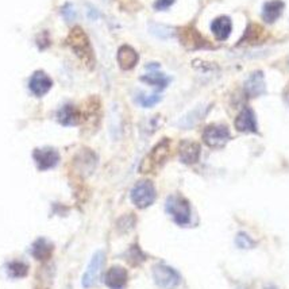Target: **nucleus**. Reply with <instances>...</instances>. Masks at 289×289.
<instances>
[{
    "label": "nucleus",
    "instance_id": "nucleus-1",
    "mask_svg": "<svg viewBox=\"0 0 289 289\" xmlns=\"http://www.w3.org/2000/svg\"><path fill=\"white\" fill-rule=\"evenodd\" d=\"M66 45L80 58V61L84 62V65L93 68L95 56H93L92 46L89 42L88 35L85 34V31L81 27H74L70 30L69 35L66 38Z\"/></svg>",
    "mask_w": 289,
    "mask_h": 289
},
{
    "label": "nucleus",
    "instance_id": "nucleus-2",
    "mask_svg": "<svg viewBox=\"0 0 289 289\" xmlns=\"http://www.w3.org/2000/svg\"><path fill=\"white\" fill-rule=\"evenodd\" d=\"M170 154V141L168 138L162 139L155 145L149 154L145 157L141 166H139V172L142 173H150L158 169L160 166L165 164V161L169 158Z\"/></svg>",
    "mask_w": 289,
    "mask_h": 289
},
{
    "label": "nucleus",
    "instance_id": "nucleus-3",
    "mask_svg": "<svg viewBox=\"0 0 289 289\" xmlns=\"http://www.w3.org/2000/svg\"><path fill=\"white\" fill-rule=\"evenodd\" d=\"M166 212L180 226H185L191 222V205L187 199L180 195H172L168 197L165 204Z\"/></svg>",
    "mask_w": 289,
    "mask_h": 289
},
{
    "label": "nucleus",
    "instance_id": "nucleus-4",
    "mask_svg": "<svg viewBox=\"0 0 289 289\" xmlns=\"http://www.w3.org/2000/svg\"><path fill=\"white\" fill-rule=\"evenodd\" d=\"M153 278L154 282L162 289H174L177 288L181 282L180 274L170 266L165 264H157L153 268Z\"/></svg>",
    "mask_w": 289,
    "mask_h": 289
},
{
    "label": "nucleus",
    "instance_id": "nucleus-5",
    "mask_svg": "<svg viewBox=\"0 0 289 289\" xmlns=\"http://www.w3.org/2000/svg\"><path fill=\"white\" fill-rule=\"evenodd\" d=\"M132 200L138 208H147L155 200V188L149 180H142L134 185L132 191Z\"/></svg>",
    "mask_w": 289,
    "mask_h": 289
},
{
    "label": "nucleus",
    "instance_id": "nucleus-6",
    "mask_svg": "<svg viewBox=\"0 0 289 289\" xmlns=\"http://www.w3.org/2000/svg\"><path fill=\"white\" fill-rule=\"evenodd\" d=\"M230 139V132L224 124H209L203 132V141L212 149H222Z\"/></svg>",
    "mask_w": 289,
    "mask_h": 289
},
{
    "label": "nucleus",
    "instance_id": "nucleus-7",
    "mask_svg": "<svg viewBox=\"0 0 289 289\" xmlns=\"http://www.w3.org/2000/svg\"><path fill=\"white\" fill-rule=\"evenodd\" d=\"M104 251L99 250L93 254V257L89 261L88 268H87L84 276H83V280H81V284H83L84 288H92L96 284L97 278L100 276L101 268L104 265Z\"/></svg>",
    "mask_w": 289,
    "mask_h": 289
},
{
    "label": "nucleus",
    "instance_id": "nucleus-8",
    "mask_svg": "<svg viewBox=\"0 0 289 289\" xmlns=\"http://www.w3.org/2000/svg\"><path fill=\"white\" fill-rule=\"evenodd\" d=\"M180 41L187 49L197 50V49H211V45L203 35L193 27H185L180 31Z\"/></svg>",
    "mask_w": 289,
    "mask_h": 289
},
{
    "label": "nucleus",
    "instance_id": "nucleus-9",
    "mask_svg": "<svg viewBox=\"0 0 289 289\" xmlns=\"http://www.w3.org/2000/svg\"><path fill=\"white\" fill-rule=\"evenodd\" d=\"M33 158L39 170H49L57 165L60 161V154L53 147H42L33 151Z\"/></svg>",
    "mask_w": 289,
    "mask_h": 289
},
{
    "label": "nucleus",
    "instance_id": "nucleus-10",
    "mask_svg": "<svg viewBox=\"0 0 289 289\" xmlns=\"http://www.w3.org/2000/svg\"><path fill=\"white\" fill-rule=\"evenodd\" d=\"M51 87H53V81L42 70H37L31 76L30 83H29V88L37 97H42L43 95H46Z\"/></svg>",
    "mask_w": 289,
    "mask_h": 289
},
{
    "label": "nucleus",
    "instance_id": "nucleus-11",
    "mask_svg": "<svg viewBox=\"0 0 289 289\" xmlns=\"http://www.w3.org/2000/svg\"><path fill=\"white\" fill-rule=\"evenodd\" d=\"M128 274L127 270L122 266H112L106 273L104 282L110 289H123L127 285Z\"/></svg>",
    "mask_w": 289,
    "mask_h": 289
},
{
    "label": "nucleus",
    "instance_id": "nucleus-12",
    "mask_svg": "<svg viewBox=\"0 0 289 289\" xmlns=\"http://www.w3.org/2000/svg\"><path fill=\"white\" fill-rule=\"evenodd\" d=\"M200 145L193 141H182L178 146V157L187 165H193L200 158Z\"/></svg>",
    "mask_w": 289,
    "mask_h": 289
},
{
    "label": "nucleus",
    "instance_id": "nucleus-13",
    "mask_svg": "<svg viewBox=\"0 0 289 289\" xmlns=\"http://www.w3.org/2000/svg\"><path fill=\"white\" fill-rule=\"evenodd\" d=\"M235 128L239 133H257V119L251 108H243L235 119Z\"/></svg>",
    "mask_w": 289,
    "mask_h": 289
},
{
    "label": "nucleus",
    "instance_id": "nucleus-14",
    "mask_svg": "<svg viewBox=\"0 0 289 289\" xmlns=\"http://www.w3.org/2000/svg\"><path fill=\"white\" fill-rule=\"evenodd\" d=\"M245 92L249 97H258L266 92L265 77L261 70H257L250 74L245 83Z\"/></svg>",
    "mask_w": 289,
    "mask_h": 289
},
{
    "label": "nucleus",
    "instance_id": "nucleus-15",
    "mask_svg": "<svg viewBox=\"0 0 289 289\" xmlns=\"http://www.w3.org/2000/svg\"><path fill=\"white\" fill-rule=\"evenodd\" d=\"M57 120L62 126H76L81 123L83 116L77 108L72 104H65L57 112Z\"/></svg>",
    "mask_w": 289,
    "mask_h": 289
},
{
    "label": "nucleus",
    "instance_id": "nucleus-16",
    "mask_svg": "<svg viewBox=\"0 0 289 289\" xmlns=\"http://www.w3.org/2000/svg\"><path fill=\"white\" fill-rule=\"evenodd\" d=\"M53 251L54 245L45 238H38L33 243V246H31V254L34 255L35 259L42 261V262L51 258Z\"/></svg>",
    "mask_w": 289,
    "mask_h": 289
},
{
    "label": "nucleus",
    "instance_id": "nucleus-17",
    "mask_svg": "<svg viewBox=\"0 0 289 289\" xmlns=\"http://www.w3.org/2000/svg\"><path fill=\"white\" fill-rule=\"evenodd\" d=\"M285 4L282 0H270L266 2L262 7V19L266 23H274L281 16Z\"/></svg>",
    "mask_w": 289,
    "mask_h": 289
},
{
    "label": "nucleus",
    "instance_id": "nucleus-18",
    "mask_svg": "<svg viewBox=\"0 0 289 289\" xmlns=\"http://www.w3.org/2000/svg\"><path fill=\"white\" fill-rule=\"evenodd\" d=\"M138 60V53L132 46L123 45V46L119 47V50H118V64L123 70L133 69L137 65Z\"/></svg>",
    "mask_w": 289,
    "mask_h": 289
},
{
    "label": "nucleus",
    "instance_id": "nucleus-19",
    "mask_svg": "<svg viewBox=\"0 0 289 289\" xmlns=\"http://www.w3.org/2000/svg\"><path fill=\"white\" fill-rule=\"evenodd\" d=\"M74 165H76L78 172H81L83 174H89L95 169L96 155L93 154L91 150H88V149H84L77 157L74 158Z\"/></svg>",
    "mask_w": 289,
    "mask_h": 289
},
{
    "label": "nucleus",
    "instance_id": "nucleus-20",
    "mask_svg": "<svg viewBox=\"0 0 289 289\" xmlns=\"http://www.w3.org/2000/svg\"><path fill=\"white\" fill-rule=\"evenodd\" d=\"M208 112V107L205 106H199V107L193 108L192 111H189L187 115H184L181 119L178 120V127L181 128H191L195 127L199 122L205 116V114Z\"/></svg>",
    "mask_w": 289,
    "mask_h": 289
},
{
    "label": "nucleus",
    "instance_id": "nucleus-21",
    "mask_svg": "<svg viewBox=\"0 0 289 289\" xmlns=\"http://www.w3.org/2000/svg\"><path fill=\"white\" fill-rule=\"evenodd\" d=\"M232 23L231 19L228 16H219L216 18L211 24V30L214 33L216 38L219 41H224V39L228 38V35L231 33Z\"/></svg>",
    "mask_w": 289,
    "mask_h": 289
},
{
    "label": "nucleus",
    "instance_id": "nucleus-22",
    "mask_svg": "<svg viewBox=\"0 0 289 289\" xmlns=\"http://www.w3.org/2000/svg\"><path fill=\"white\" fill-rule=\"evenodd\" d=\"M7 273L12 278L26 277L29 274V265L22 261H12L7 264Z\"/></svg>",
    "mask_w": 289,
    "mask_h": 289
},
{
    "label": "nucleus",
    "instance_id": "nucleus-23",
    "mask_svg": "<svg viewBox=\"0 0 289 289\" xmlns=\"http://www.w3.org/2000/svg\"><path fill=\"white\" fill-rule=\"evenodd\" d=\"M126 259H127V262L133 266H138L141 265L142 262H145V259H146V254L141 250V247L135 243L133 245L130 249L127 250L126 253Z\"/></svg>",
    "mask_w": 289,
    "mask_h": 289
},
{
    "label": "nucleus",
    "instance_id": "nucleus-24",
    "mask_svg": "<svg viewBox=\"0 0 289 289\" xmlns=\"http://www.w3.org/2000/svg\"><path fill=\"white\" fill-rule=\"evenodd\" d=\"M141 80L143 83H146L149 85H153V87H157L160 91L164 88H166V85L169 84V78L166 77L165 74L162 73H150V74H146V76H142Z\"/></svg>",
    "mask_w": 289,
    "mask_h": 289
},
{
    "label": "nucleus",
    "instance_id": "nucleus-25",
    "mask_svg": "<svg viewBox=\"0 0 289 289\" xmlns=\"http://www.w3.org/2000/svg\"><path fill=\"white\" fill-rule=\"evenodd\" d=\"M261 33H264V31L258 24H250L245 35H243V41H246L250 45L258 43L261 41Z\"/></svg>",
    "mask_w": 289,
    "mask_h": 289
},
{
    "label": "nucleus",
    "instance_id": "nucleus-26",
    "mask_svg": "<svg viewBox=\"0 0 289 289\" xmlns=\"http://www.w3.org/2000/svg\"><path fill=\"white\" fill-rule=\"evenodd\" d=\"M151 34L158 37V38H170L173 35V30L164 24H150Z\"/></svg>",
    "mask_w": 289,
    "mask_h": 289
},
{
    "label": "nucleus",
    "instance_id": "nucleus-27",
    "mask_svg": "<svg viewBox=\"0 0 289 289\" xmlns=\"http://www.w3.org/2000/svg\"><path fill=\"white\" fill-rule=\"evenodd\" d=\"M235 243L239 249H253L255 246V242L246 232H238L235 237Z\"/></svg>",
    "mask_w": 289,
    "mask_h": 289
},
{
    "label": "nucleus",
    "instance_id": "nucleus-28",
    "mask_svg": "<svg viewBox=\"0 0 289 289\" xmlns=\"http://www.w3.org/2000/svg\"><path fill=\"white\" fill-rule=\"evenodd\" d=\"M160 100H161V96L157 95V93H154V95H143L142 93V95H139V97H138L139 104L145 108L153 107V106L157 104Z\"/></svg>",
    "mask_w": 289,
    "mask_h": 289
},
{
    "label": "nucleus",
    "instance_id": "nucleus-29",
    "mask_svg": "<svg viewBox=\"0 0 289 289\" xmlns=\"http://www.w3.org/2000/svg\"><path fill=\"white\" fill-rule=\"evenodd\" d=\"M135 222H137V220H135L134 215L122 216V218L118 220V228H119L122 232L128 231V230H132V228L134 227Z\"/></svg>",
    "mask_w": 289,
    "mask_h": 289
},
{
    "label": "nucleus",
    "instance_id": "nucleus-30",
    "mask_svg": "<svg viewBox=\"0 0 289 289\" xmlns=\"http://www.w3.org/2000/svg\"><path fill=\"white\" fill-rule=\"evenodd\" d=\"M61 14L62 16L65 18L66 22H73L76 19V16H77V12L74 10L73 4L72 3H66L61 10Z\"/></svg>",
    "mask_w": 289,
    "mask_h": 289
},
{
    "label": "nucleus",
    "instance_id": "nucleus-31",
    "mask_svg": "<svg viewBox=\"0 0 289 289\" xmlns=\"http://www.w3.org/2000/svg\"><path fill=\"white\" fill-rule=\"evenodd\" d=\"M37 43H38L39 49H45L50 45V39H49V34H47L46 31H43L41 34L37 37Z\"/></svg>",
    "mask_w": 289,
    "mask_h": 289
},
{
    "label": "nucleus",
    "instance_id": "nucleus-32",
    "mask_svg": "<svg viewBox=\"0 0 289 289\" xmlns=\"http://www.w3.org/2000/svg\"><path fill=\"white\" fill-rule=\"evenodd\" d=\"M174 3V0H155L154 8L158 11H164L166 8H169L172 4Z\"/></svg>",
    "mask_w": 289,
    "mask_h": 289
},
{
    "label": "nucleus",
    "instance_id": "nucleus-33",
    "mask_svg": "<svg viewBox=\"0 0 289 289\" xmlns=\"http://www.w3.org/2000/svg\"><path fill=\"white\" fill-rule=\"evenodd\" d=\"M89 18H91V19H97V18H99V14H97L95 8H89Z\"/></svg>",
    "mask_w": 289,
    "mask_h": 289
},
{
    "label": "nucleus",
    "instance_id": "nucleus-34",
    "mask_svg": "<svg viewBox=\"0 0 289 289\" xmlns=\"http://www.w3.org/2000/svg\"><path fill=\"white\" fill-rule=\"evenodd\" d=\"M264 289H278V288H277V286H274V285H266Z\"/></svg>",
    "mask_w": 289,
    "mask_h": 289
},
{
    "label": "nucleus",
    "instance_id": "nucleus-35",
    "mask_svg": "<svg viewBox=\"0 0 289 289\" xmlns=\"http://www.w3.org/2000/svg\"><path fill=\"white\" fill-rule=\"evenodd\" d=\"M238 289H242V288H238Z\"/></svg>",
    "mask_w": 289,
    "mask_h": 289
}]
</instances>
